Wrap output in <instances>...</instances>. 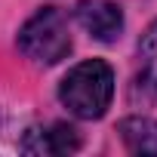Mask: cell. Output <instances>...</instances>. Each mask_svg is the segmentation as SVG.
Returning a JSON list of instances; mask_svg holds the SVG:
<instances>
[{"mask_svg": "<svg viewBox=\"0 0 157 157\" xmlns=\"http://www.w3.org/2000/svg\"><path fill=\"white\" fill-rule=\"evenodd\" d=\"M77 22L83 25V31L102 43H111L123 31V13L111 0H80L77 3Z\"/></svg>", "mask_w": 157, "mask_h": 157, "instance_id": "cell-4", "label": "cell"}, {"mask_svg": "<svg viewBox=\"0 0 157 157\" xmlns=\"http://www.w3.org/2000/svg\"><path fill=\"white\" fill-rule=\"evenodd\" d=\"M132 105H154L157 102V22L139 40V68L129 90Z\"/></svg>", "mask_w": 157, "mask_h": 157, "instance_id": "cell-3", "label": "cell"}, {"mask_svg": "<svg viewBox=\"0 0 157 157\" xmlns=\"http://www.w3.org/2000/svg\"><path fill=\"white\" fill-rule=\"evenodd\" d=\"M62 105L80 120H99L114 99V71L102 59L74 65L59 83Z\"/></svg>", "mask_w": 157, "mask_h": 157, "instance_id": "cell-1", "label": "cell"}, {"mask_svg": "<svg viewBox=\"0 0 157 157\" xmlns=\"http://www.w3.org/2000/svg\"><path fill=\"white\" fill-rule=\"evenodd\" d=\"M19 49L40 62V65H56L71 52V34H68V22L56 6H43L37 10L19 31Z\"/></svg>", "mask_w": 157, "mask_h": 157, "instance_id": "cell-2", "label": "cell"}, {"mask_svg": "<svg viewBox=\"0 0 157 157\" xmlns=\"http://www.w3.org/2000/svg\"><path fill=\"white\" fill-rule=\"evenodd\" d=\"M80 148V136L68 123H49V126H34L22 139L25 154H74Z\"/></svg>", "mask_w": 157, "mask_h": 157, "instance_id": "cell-5", "label": "cell"}, {"mask_svg": "<svg viewBox=\"0 0 157 157\" xmlns=\"http://www.w3.org/2000/svg\"><path fill=\"white\" fill-rule=\"evenodd\" d=\"M120 136L132 154H157V120L151 117H126L120 123Z\"/></svg>", "mask_w": 157, "mask_h": 157, "instance_id": "cell-6", "label": "cell"}]
</instances>
